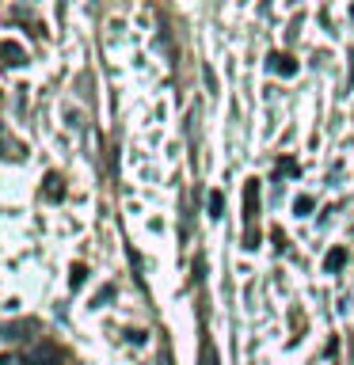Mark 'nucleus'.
<instances>
[{
  "label": "nucleus",
  "mask_w": 354,
  "mask_h": 365,
  "mask_svg": "<svg viewBox=\"0 0 354 365\" xmlns=\"http://www.w3.org/2000/svg\"><path fill=\"white\" fill-rule=\"evenodd\" d=\"M0 61H4L8 68L11 65H27V53H23V46H16V42H0Z\"/></svg>",
  "instance_id": "f257e3e1"
},
{
  "label": "nucleus",
  "mask_w": 354,
  "mask_h": 365,
  "mask_svg": "<svg viewBox=\"0 0 354 365\" xmlns=\"http://www.w3.org/2000/svg\"><path fill=\"white\" fill-rule=\"evenodd\" d=\"M256 205H259V190H256V179L248 182V190H244V221L251 228V217H256Z\"/></svg>",
  "instance_id": "7ed1b4c3"
},
{
  "label": "nucleus",
  "mask_w": 354,
  "mask_h": 365,
  "mask_svg": "<svg viewBox=\"0 0 354 365\" xmlns=\"http://www.w3.org/2000/svg\"><path fill=\"white\" fill-rule=\"evenodd\" d=\"M202 365H217V350L210 346V342L202 346Z\"/></svg>",
  "instance_id": "9d476101"
},
{
  "label": "nucleus",
  "mask_w": 354,
  "mask_h": 365,
  "mask_svg": "<svg viewBox=\"0 0 354 365\" xmlns=\"http://www.w3.org/2000/svg\"><path fill=\"white\" fill-rule=\"evenodd\" d=\"M65 4H69V0H57V8H61V11H65Z\"/></svg>",
  "instance_id": "f8f14e48"
},
{
  "label": "nucleus",
  "mask_w": 354,
  "mask_h": 365,
  "mask_svg": "<svg viewBox=\"0 0 354 365\" xmlns=\"http://www.w3.org/2000/svg\"><path fill=\"white\" fill-rule=\"evenodd\" d=\"M27 361H31V365H57V354H54V350H46V354L39 350V354H31Z\"/></svg>",
  "instance_id": "423d86ee"
},
{
  "label": "nucleus",
  "mask_w": 354,
  "mask_h": 365,
  "mask_svg": "<svg viewBox=\"0 0 354 365\" xmlns=\"http://www.w3.org/2000/svg\"><path fill=\"white\" fill-rule=\"evenodd\" d=\"M221 210H225V202H221V190H213V194H210V217H213V221L221 217Z\"/></svg>",
  "instance_id": "0eeeda50"
},
{
  "label": "nucleus",
  "mask_w": 354,
  "mask_h": 365,
  "mask_svg": "<svg viewBox=\"0 0 354 365\" xmlns=\"http://www.w3.org/2000/svg\"><path fill=\"white\" fill-rule=\"evenodd\" d=\"M343 262H347V251L335 247V251H328V259H324V270H339Z\"/></svg>",
  "instance_id": "39448f33"
},
{
  "label": "nucleus",
  "mask_w": 354,
  "mask_h": 365,
  "mask_svg": "<svg viewBox=\"0 0 354 365\" xmlns=\"http://www.w3.org/2000/svg\"><path fill=\"white\" fill-rule=\"evenodd\" d=\"M160 365H171V358H168V354H160Z\"/></svg>",
  "instance_id": "9b49d317"
},
{
  "label": "nucleus",
  "mask_w": 354,
  "mask_h": 365,
  "mask_svg": "<svg viewBox=\"0 0 354 365\" xmlns=\"http://www.w3.org/2000/svg\"><path fill=\"white\" fill-rule=\"evenodd\" d=\"M69 285H73V289H80V285H84V267H73V270H69Z\"/></svg>",
  "instance_id": "1a4fd4ad"
},
{
  "label": "nucleus",
  "mask_w": 354,
  "mask_h": 365,
  "mask_svg": "<svg viewBox=\"0 0 354 365\" xmlns=\"http://www.w3.org/2000/svg\"><path fill=\"white\" fill-rule=\"evenodd\" d=\"M270 73H282V76H293L297 73V61H293V57L290 53H270Z\"/></svg>",
  "instance_id": "f03ea898"
},
{
  "label": "nucleus",
  "mask_w": 354,
  "mask_h": 365,
  "mask_svg": "<svg viewBox=\"0 0 354 365\" xmlns=\"http://www.w3.org/2000/svg\"><path fill=\"white\" fill-rule=\"evenodd\" d=\"M46 198H54V202L65 198V179L57 175V171H50V175H46Z\"/></svg>",
  "instance_id": "20e7f679"
},
{
  "label": "nucleus",
  "mask_w": 354,
  "mask_h": 365,
  "mask_svg": "<svg viewBox=\"0 0 354 365\" xmlns=\"http://www.w3.org/2000/svg\"><path fill=\"white\" fill-rule=\"evenodd\" d=\"M293 210H297V217H308V210H313V198H308V194H301V198L293 202Z\"/></svg>",
  "instance_id": "6e6552de"
}]
</instances>
